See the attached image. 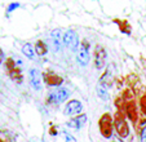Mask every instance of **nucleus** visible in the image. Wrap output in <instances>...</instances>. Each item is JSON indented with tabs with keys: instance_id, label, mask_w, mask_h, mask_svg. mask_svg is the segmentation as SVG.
Listing matches in <instances>:
<instances>
[{
	"instance_id": "obj_21",
	"label": "nucleus",
	"mask_w": 146,
	"mask_h": 142,
	"mask_svg": "<svg viewBox=\"0 0 146 142\" xmlns=\"http://www.w3.org/2000/svg\"><path fill=\"white\" fill-rule=\"evenodd\" d=\"M111 142H121V141H120V139H119V138H114Z\"/></svg>"
},
{
	"instance_id": "obj_3",
	"label": "nucleus",
	"mask_w": 146,
	"mask_h": 142,
	"mask_svg": "<svg viewBox=\"0 0 146 142\" xmlns=\"http://www.w3.org/2000/svg\"><path fill=\"white\" fill-rule=\"evenodd\" d=\"M70 97V90L66 88H60V89L54 90L52 94H49V100L52 104H61V102L66 101Z\"/></svg>"
},
{
	"instance_id": "obj_10",
	"label": "nucleus",
	"mask_w": 146,
	"mask_h": 142,
	"mask_svg": "<svg viewBox=\"0 0 146 142\" xmlns=\"http://www.w3.org/2000/svg\"><path fill=\"white\" fill-rule=\"evenodd\" d=\"M87 120V116L84 114L83 115H79V116H75L72 117L71 120L67 123V125L70 127V128H75V129H80L83 125H84V123H86Z\"/></svg>"
},
{
	"instance_id": "obj_11",
	"label": "nucleus",
	"mask_w": 146,
	"mask_h": 142,
	"mask_svg": "<svg viewBox=\"0 0 146 142\" xmlns=\"http://www.w3.org/2000/svg\"><path fill=\"white\" fill-rule=\"evenodd\" d=\"M45 82H47L49 85H60L64 80H62V78L56 75L54 72H49V74L45 75Z\"/></svg>"
},
{
	"instance_id": "obj_19",
	"label": "nucleus",
	"mask_w": 146,
	"mask_h": 142,
	"mask_svg": "<svg viewBox=\"0 0 146 142\" xmlns=\"http://www.w3.org/2000/svg\"><path fill=\"white\" fill-rule=\"evenodd\" d=\"M18 7H19V4H17V3H16V4H12V5H9L8 11H9V12H12L14 8H18Z\"/></svg>"
},
{
	"instance_id": "obj_12",
	"label": "nucleus",
	"mask_w": 146,
	"mask_h": 142,
	"mask_svg": "<svg viewBox=\"0 0 146 142\" xmlns=\"http://www.w3.org/2000/svg\"><path fill=\"white\" fill-rule=\"evenodd\" d=\"M127 112H128V116L131 117V120L135 123L137 120V114H136V107H135V104L133 102H129L127 106Z\"/></svg>"
},
{
	"instance_id": "obj_5",
	"label": "nucleus",
	"mask_w": 146,
	"mask_h": 142,
	"mask_svg": "<svg viewBox=\"0 0 146 142\" xmlns=\"http://www.w3.org/2000/svg\"><path fill=\"white\" fill-rule=\"evenodd\" d=\"M91 60V54H89V49H88V44L83 43L80 45V48L78 49V61H79L80 65L87 66Z\"/></svg>"
},
{
	"instance_id": "obj_22",
	"label": "nucleus",
	"mask_w": 146,
	"mask_h": 142,
	"mask_svg": "<svg viewBox=\"0 0 146 142\" xmlns=\"http://www.w3.org/2000/svg\"><path fill=\"white\" fill-rule=\"evenodd\" d=\"M0 142H4V141H3V139H0Z\"/></svg>"
},
{
	"instance_id": "obj_2",
	"label": "nucleus",
	"mask_w": 146,
	"mask_h": 142,
	"mask_svg": "<svg viewBox=\"0 0 146 142\" xmlns=\"http://www.w3.org/2000/svg\"><path fill=\"white\" fill-rule=\"evenodd\" d=\"M64 44L70 50H76L78 46H79V38H78V34L72 30L66 31L64 35Z\"/></svg>"
},
{
	"instance_id": "obj_6",
	"label": "nucleus",
	"mask_w": 146,
	"mask_h": 142,
	"mask_svg": "<svg viewBox=\"0 0 146 142\" xmlns=\"http://www.w3.org/2000/svg\"><path fill=\"white\" fill-rule=\"evenodd\" d=\"M50 43H52V48L54 52H60L62 49V43H64V39L61 35L60 30H53L50 33Z\"/></svg>"
},
{
	"instance_id": "obj_4",
	"label": "nucleus",
	"mask_w": 146,
	"mask_h": 142,
	"mask_svg": "<svg viewBox=\"0 0 146 142\" xmlns=\"http://www.w3.org/2000/svg\"><path fill=\"white\" fill-rule=\"evenodd\" d=\"M82 110H83L82 104H80L79 101H76V100H72V101H70L69 104H66L64 112H65V115H67V116H74V115L80 114Z\"/></svg>"
},
{
	"instance_id": "obj_18",
	"label": "nucleus",
	"mask_w": 146,
	"mask_h": 142,
	"mask_svg": "<svg viewBox=\"0 0 146 142\" xmlns=\"http://www.w3.org/2000/svg\"><path fill=\"white\" fill-rule=\"evenodd\" d=\"M141 142H146V127L141 132Z\"/></svg>"
},
{
	"instance_id": "obj_17",
	"label": "nucleus",
	"mask_w": 146,
	"mask_h": 142,
	"mask_svg": "<svg viewBox=\"0 0 146 142\" xmlns=\"http://www.w3.org/2000/svg\"><path fill=\"white\" fill-rule=\"evenodd\" d=\"M141 110H142L143 114H146V96L141 98Z\"/></svg>"
},
{
	"instance_id": "obj_16",
	"label": "nucleus",
	"mask_w": 146,
	"mask_h": 142,
	"mask_svg": "<svg viewBox=\"0 0 146 142\" xmlns=\"http://www.w3.org/2000/svg\"><path fill=\"white\" fill-rule=\"evenodd\" d=\"M64 136H65V142H76V139H75L71 134L66 133V132L64 133Z\"/></svg>"
},
{
	"instance_id": "obj_7",
	"label": "nucleus",
	"mask_w": 146,
	"mask_h": 142,
	"mask_svg": "<svg viewBox=\"0 0 146 142\" xmlns=\"http://www.w3.org/2000/svg\"><path fill=\"white\" fill-rule=\"evenodd\" d=\"M115 129L120 137H127L128 133H129V129H128L127 123L124 120V117H121V116L115 117Z\"/></svg>"
},
{
	"instance_id": "obj_20",
	"label": "nucleus",
	"mask_w": 146,
	"mask_h": 142,
	"mask_svg": "<svg viewBox=\"0 0 146 142\" xmlns=\"http://www.w3.org/2000/svg\"><path fill=\"white\" fill-rule=\"evenodd\" d=\"M3 58H4V56H3V52H1V49H0V63L3 62Z\"/></svg>"
},
{
	"instance_id": "obj_13",
	"label": "nucleus",
	"mask_w": 146,
	"mask_h": 142,
	"mask_svg": "<svg viewBox=\"0 0 146 142\" xmlns=\"http://www.w3.org/2000/svg\"><path fill=\"white\" fill-rule=\"evenodd\" d=\"M22 53L26 56L27 58H34V48H33V45L31 44H25V45L22 46Z\"/></svg>"
},
{
	"instance_id": "obj_8",
	"label": "nucleus",
	"mask_w": 146,
	"mask_h": 142,
	"mask_svg": "<svg viewBox=\"0 0 146 142\" xmlns=\"http://www.w3.org/2000/svg\"><path fill=\"white\" fill-rule=\"evenodd\" d=\"M105 58H106L105 49H104L102 46H97L96 52H94V62H96L97 68L104 67V65H105Z\"/></svg>"
},
{
	"instance_id": "obj_14",
	"label": "nucleus",
	"mask_w": 146,
	"mask_h": 142,
	"mask_svg": "<svg viewBox=\"0 0 146 142\" xmlns=\"http://www.w3.org/2000/svg\"><path fill=\"white\" fill-rule=\"evenodd\" d=\"M97 93H98V97H100L101 100H105V101L108 100V97H109V96H108V90H106L105 87H102L101 84L97 87Z\"/></svg>"
},
{
	"instance_id": "obj_15",
	"label": "nucleus",
	"mask_w": 146,
	"mask_h": 142,
	"mask_svg": "<svg viewBox=\"0 0 146 142\" xmlns=\"http://www.w3.org/2000/svg\"><path fill=\"white\" fill-rule=\"evenodd\" d=\"M36 52H38V54H45L47 53V48H45V44L41 43V41H38L36 43Z\"/></svg>"
},
{
	"instance_id": "obj_9",
	"label": "nucleus",
	"mask_w": 146,
	"mask_h": 142,
	"mask_svg": "<svg viewBox=\"0 0 146 142\" xmlns=\"http://www.w3.org/2000/svg\"><path fill=\"white\" fill-rule=\"evenodd\" d=\"M30 80H31V85L34 87V89H36V90L41 89V76H40L39 70L33 68L30 71Z\"/></svg>"
},
{
	"instance_id": "obj_1",
	"label": "nucleus",
	"mask_w": 146,
	"mask_h": 142,
	"mask_svg": "<svg viewBox=\"0 0 146 142\" xmlns=\"http://www.w3.org/2000/svg\"><path fill=\"white\" fill-rule=\"evenodd\" d=\"M100 128H101V133L105 138L111 137L113 133V120H111V116L109 114H105L101 117L100 120Z\"/></svg>"
}]
</instances>
